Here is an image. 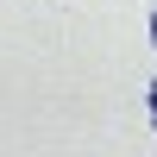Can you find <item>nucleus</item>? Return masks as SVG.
Returning <instances> with one entry per match:
<instances>
[{"label":"nucleus","mask_w":157,"mask_h":157,"mask_svg":"<svg viewBox=\"0 0 157 157\" xmlns=\"http://www.w3.org/2000/svg\"><path fill=\"white\" fill-rule=\"evenodd\" d=\"M151 120H157V82H151Z\"/></svg>","instance_id":"nucleus-1"},{"label":"nucleus","mask_w":157,"mask_h":157,"mask_svg":"<svg viewBox=\"0 0 157 157\" xmlns=\"http://www.w3.org/2000/svg\"><path fill=\"white\" fill-rule=\"evenodd\" d=\"M151 44H157V13H151Z\"/></svg>","instance_id":"nucleus-2"}]
</instances>
